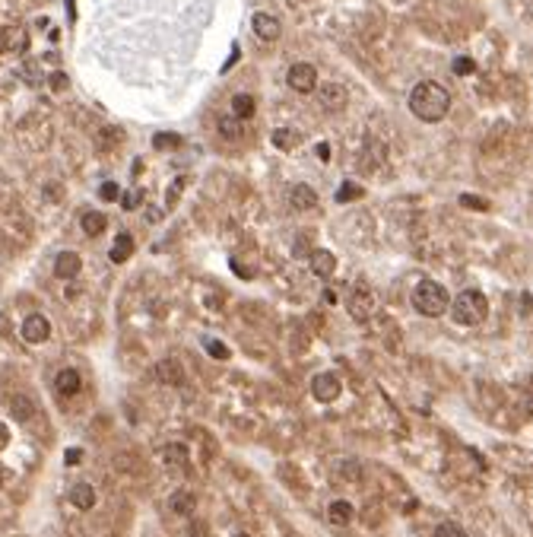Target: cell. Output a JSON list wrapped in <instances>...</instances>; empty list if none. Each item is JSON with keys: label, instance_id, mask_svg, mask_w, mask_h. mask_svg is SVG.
I'll use <instances>...</instances> for the list:
<instances>
[{"label": "cell", "instance_id": "cb8c5ba5", "mask_svg": "<svg viewBox=\"0 0 533 537\" xmlns=\"http://www.w3.org/2000/svg\"><path fill=\"white\" fill-rule=\"evenodd\" d=\"M359 197H365V188L359 181H343L337 191V203H350V201H359Z\"/></svg>", "mask_w": 533, "mask_h": 537}, {"label": "cell", "instance_id": "4316f807", "mask_svg": "<svg viewBox=\"0 0 533 537\" xmlns=\"http://www.w3.org/2000/svg\"><path fill=\"white\" fill-rule=\"evenodd\" d=\"M178 144H181V137H178V134H156V140H153L156 149H175Z\"/></svg>", "mask_w": 533, "mask_h": 537}, {"label": "cell", "instance_id": "836d02e7", "mask_svg": "<svg viewBox=\"0 0 533 537\" xmlns=\"http://www.w3.org/2000/svg\"><path fill=\"white\" fill-rule=\"evenodd\" d=\"M48 83H51V90L54 92H60V90H67V77H64V73H51V77H48Z\"/></svg>", "mask_w": 533, "mask_h": 537}, {"label": "cell", "instance_id": "7402d4cb", "mask_svg": "<svg viewBox=\"0 0 533 537\" xmlns=\"http://www.w3.org/2000/svg\"><path fill=\"white\" fill-rule=\"evenodd\" d=\"M105 226H108L105 213H95V210H92V213H83V233L86 235H92V239H95V235L105 233Z\"/></svg>", "mask_w": 533, "mask_h": 537}, {"label": "cell", "instance_id": "484cf974", "mask_svg": "<svg viewBox=\"0 0 533 537\" xmlns=\"http://www.w3.org/2000/svg\"><path fill=\"white\" fill-rule=\"evenodd\" d=\"M432 537H467V531H463L457 521H441L438 528H435V534Z\"/></svg>", "mask_w": 533, "mask_h": 537}, {"label": "cell", "instance_id": "ffe728a7", "mask_svg": "<svg viewBox=\"0 0 533 537\" xmlns=\"http://www.w3.org/2000/svg\"><path fill=\"white\" fill-rule=\"evenodd\" d=\"M10 410H13V417H16L19 423H29V420L36 417V404H32V400L26 398V394H16V398H13Z\"/></svg>", "mask_w": 533, "mask_h": 537}, {"label": "cell", "instance_id": "277c9868", "mask_svg": "<svg viewBox=\"0 0 533 537\" xmlns=\"http://www.w3.org/2000/svg\"><path fill=\"white\" fill-rule=\"evenodd\" d=\"M286 83H289V90L308 96V92H314V86H318V70H314L311 64H292L289 73H286Z\"/></svg>", "mask_w": 533, "mask_h": 537}, {"label": "cell", "instance_id": "9a60e30c", "mask_svg": "<svg viewBox=\"0 0 533 537\" xmlns=\"http://www.w3.org/2000/svg\"><path fill=\"white\" fill-rule=\"evenodd\" d=\"M327 519H330L333 525L346 528V525H350V521L355 519L352 502H346V499H333V502H330V509H327Z\"/></svg>", "mask_w": 533, "mask_h": 537}, {"label": "cell", "instance_id": "3957f363", "mask_svg": "<svg viewBox=\"0 0 533 537\" xmlns=\"http://www.w3.org/2000/svg\"><path fill=\"white\" fill-rule=\"evenodd\" d=\"M413 309L426 318H438L448 312V289L438 280H419L413 287Z\"/></svg>", "mask_w": 533, "mask_h": 537}, {"label": "cell", "instance_id": "8fae6325", "mask_svg": "<svg viewBox=\"0 0 533 537\" xmlns=\"http://www.w3.org/2000/svg\"><path fill=\"white\" fill-rule=\"evenodd\" d=\"M308 261H311L314 277H330L333 270H337V257H333V251H327V248H314L308 255Z\"/></svg>", "mask_w": 533, "mask_h": 537}, {"label": "cell", "instance_id": "4dcf8cb0", "mask_svg": "<svg viewBox=\"0 0 533 537\" xmlns=\"http://www.w3.org/2000/svg\"><path fill=\"white\" fill-rule=\"evenodd\" d=\"M473 70H476L473 58H457V60H454V73H457V77H470Z\"/></svg>", "mask_w": 533, "mask_h": 537}, {"label": "cell", "instance_id": "74e56055", "mask_svg": "<svg viewBox=\"0 0 533 537\" xmlns=\"http://www.w3.org/2000/svg\"><path fill=\"white\" fill-rule=\"evenodd\" d=\"M6 445H10V430H6V426L0 423V452H4Z\"/></svg>", "mask_w": 533, "mask_h": 537}, {"label": "cell", "instance_id": "603a6c76", "mask_svg": "<svg viewBox=\"0 0 533 537\" xmlns=\"http://www.w3.org/2000/svg\"><path fill=\"white\" fill-rule=\"evenodd\" d=\"M270 140H273V147L276 149H292L298 144V134L289 131V127H276V131L270 134Z\"/></svg>", "mask_w": 533, "mask_h": 537}, {"label": "cell", "instance_id": "83f0119b", "mask_svg": "<svg viewBox=\"0 0 533 537\" xmlns=\"http://www.w3.org/2000/svg\"><path fill=\"white\" fill-rule=\"evenodd\" d=\"M203 346H207L210 356H216V359H229V346L220 344V341H213V337H207V341H203Z\"/></svg>", "mask_w": 533, "mask_h": 537}, {"label": "cell", "instance_id": "9c48e42d", "mask_svg": "<svg viewBox=\"0 0 533 537\" xmlns=\"http://www.w3.org/2000/svg\"><path fill=\"white\" fill-rule=\"evenodd\" d=\"M251 26H254L257 38H264V42H276V38L283 36V26H279V19L270 16V13H254Z\"/></svg>", "mask_w": 533, "mask_h": 537}, {"label": "cell", "instance_id": "1f68e13d", "mask_svg": "<svg viewBox=\"0 0 533 537\" xmlns=\"http://www.w3.org/2000/svg\"><path fill=\"white\" fill-rule=\"evenodd\" d=\"M121 140V131H114V127H105V131H102V140H99V147L102 149H108V147H114Z\"/></svg>", "mask_w": 533, "mask_h": 537}, {"label": "cell", "instance_id": "2e32d148", "mask_svg": "<svg viewBox=\"0 0 533 537\" xmlns=\"http://www.w3.org/2000/svg\"><path fill=\"white\" fill-rule=\"evenodd\" d=\"M168 509H172L175 515H194L197 496L188 493V489H178V493H172V499H168Z\"/></svg>", "mask_w": 533, "mask_h": 537}, {"label": "cell", "instance_id": "4fadbf2b", "mask_svg": "<svg viewBox=\"0 0 533 537\" xmlns=\"http://www.w3.org/2000/svg\"><path fill=\"white\" fill-rule=\"evenodd\" d=\"M156 376H159V382L166 385H184V369L178 359H159V366H156Z\"/></svg>", "mask_w": 533, "mask_h": 537}, {"label": "cell", "instance_id": "b9f144b4", "mask_svg": "<svg viewBox=\"0 0 533 537\" xmlns=\"http://www.w3.org/2000/svg\"><path fill=\"white\" fill-rule=\"evenodd\" d=\"M235 537H251V534H235Z\"/></svg>", "mask_w": 533, "mask_h": 537}, {"label": "cell", "instance_id": "30bf717a", "mask_svg": "<svg viewBox=\"0 0 533 537\" xmlns=\"http://www.w3.org/2000/svg\"><path fill=\"white\" fill-rule=\"evenodd\" d=\"M80 388H83V378H80L77 369H60L54 376V391L60 398H73V394H80Z\"/></svg>", "mask_w": 533, "mask_h": 537}, {"label": "cell", "instance_id": "d6a6232c", "mask_svg": "<svg viewBox=\"0 0 533 537\" xmlns=\"http://www.w3.org/2000/svg\"><path fill=\"white\" fill-rule=\"evenodd\" d=\"M181 188H184V179H175V181H172V191L166 194V203H168V207H172L178 197H181Z\"/></svg>", "mask_w": 533, "mask_h": 537}, {"label": "cell", "instance_id": "e0dca14e", "mask_svg": "<svg viewBox=\"0 0 533 537\" xmlns=\"http://www.w3.org/2000/svg\"><path fill=\"white\" fill-rule=\"evenodd\" d=\"M131 255H134V235L131 233H121L118 242H114L112 251H108V257H112L114 264H124V261H131Z\"/></svg>", "mask_w": 533, "mask_h": 537}, {"label": "cell", "instance_id": "44dd1931", "mask_svg": "<svg viewBox=\"0 0 533 537\" xmlns=\"http://www.w3.org/2000/svg\"><path fill=\"white\" fill-rule=\"evenodd\" d=\"M162 461H166L168 467H181V471H184V467H188V461H190V458H188V448L175 442V445L162 448Z\"/></svg>", "mask_w": 533, "mask_h": 537}, {"label": "cell", "instance_id": "ab89813d", "mask_svg": "<svg viewBox=\"0 0 533 537\" xmlns=\"http://www.w3.org/2000/svg\"><path fill=\"white\" fill-rule=\"evenodd\" d=\"M314 153H318V159H330V147H327V144H318V149H314Z\"/></svg>", "mask_w": 533, "mask_h": 537}, {"label": "cell", "instance_id": "e575fe53", "mask_svg": "<svg viewBox=\"0 0 533 537\" xmlns=\"http://www.w3.org/2000/svg\"><path fill=\"white\" fill-rule=\"evenodd\" d=\"M121 203H124V210H134L136 203H140V188H134V191H127V194H124V201H121Z\"/></svg>", "mask_w": 533, "mask_h": 537}, {"label": "cell", "instance_id": "5bb4252c", "mask_svg": "<svg viewBox=\"0 0 533 537\" xmlns=\"http://www.w3.org/2000/svg\"><path fill=\"white\" fill-rule=\"evenodd\" d=\"M318 203V194H314L311 185H292L289 188V207L296 210H311Z\"/></svg>", "mask_w": 533, "mask_h": 537}, {"label": "cell", "instance_id": "5b68a950", "mask_svg": "<svg viewBox=\"0 0 533 537\" xmlns=\"http://www.w3.org/2000/svg\"><path fill=\"white\" fill-rule=\"evenodd\" d=\"M340 391H343V385H340V378L333 376V372H321V376L311 378V394L321 400V404H330V400H337Z\"/></svg>", "mask_w": 533, "mask_h": 537}, {"label": "cell", "instance_id": "60d3db41", "mask_svg": "<svg viewBox=\"0 0 533 537\" xmlns=\"http://www.w3.org/2000/svg\"><path fill=\"white\" fill-rule=\"evenodd\" d=\"M232 270H235L238 277H251V270H248V267H242V264H238V261H232Z\"/></svg>", "mask_w": 533, "mask_h": 537}, {"label": "cell", "instance_id": "f1b7e54d", "mask_svg": "<svg viewBox=\"0 0 533 537\" xmlns=\"http://www.w3.org/2000/svg\"><path fill=\"white\" fill-rule=\"evenodd\" d=\"M99 197H102V201H105V203H114V201H118V197H121V188L114 185V181H105V185L99 188Z\"/></svg>", "mask_w": 533, "mask_h": 537}, {"label": "cell", "instance_id": "ac0fdd59", "mask_svg": "<svg viewBox=\"0 0 533 537\" xmlns=\"http://www.w3.org/2000/svg\"><path fill=\"white\" fill-rule=\"evenodd\" d=\"M254 112H257L254 96H248V92H238V96H232V115H235V118L248 121V118H254Z\"/></svg>", "mask_w": 533, "mask_h": 537}, {"label": "cell", "instance_id": "d4e9b609", "mask_svg": "<svg viewBox=\"0 0 533 537\" xmlns=\"http://www.w3.org/2000/svg\"><path fill=\"white\" fill-rule=\"evenodd\" d=\"M220 134L225 140H238L242 137V118H235V115H225L220 118Z\"/></svg>", "mask_w": 533, "mask_h": 537}, {"label": "cell", "instance_id": "8992f818", "mask_svg": "<svg viewBox=\"0 0 533 537\" xmlns=\"http://www.w3.org/2000/svg\"><path fill=\"white\" fill-rule=\"evenodd\" d=\"M346 309H350V315H352V321H368L372 318V312H375V296L368 293V289H352L350 299H346Z\"/></svg>", "mask_w": 533, "mask_h": 537}, {"label": "cell", "instance_id": "f35d334b", "mask_svg": "<svg viewBox=\"0 0 533 537\" xmlns=\"http://www.w3.org/2000/svg\"><path fill=\"white\" fill-rule=\"evenodd\" d=\"M521 312H527V315L533 312V296H530V293H524V296H521Z\"/></svg>", "mask_w": 533, "mask_h": 537}, {"label": "cell", "instance_id": "ba28073f", "mask_svg": "<svg viewBox=\"0 0 533 537\" xmlns=\"http://www.w3.org/2000/svg\"><path fill=\"white\" fill-rule=\"evenodd\" d=\"M80 270H83V257L77 251H60L54 257V277L58 280H73V277H80Z\"/></svg>", "mask_w": 533, "mask_h": 537}, {"label": "cell", "instance_id": "52a82bcc", "mask_svg": "<svg viewBox=\"0 0 533 537\" xmlns=\"http://www.w3.org/2000/svg\"><path fill=\"white\" fill-rule=\"evenodd\" d=\"M19 334H23L26 344H45L51 337V321L45 315H29L23 321V328H19Z\"/></svg>", "mask_w": 533, "mask_h": 537}, {"label": "cell", "instance_id": "f546056e", "mask_svg": "<svg viewBox=\"0 0 533 537\" xmlns=\"http://www.w3.org/2000/svg\"><path fill=\"white\" fill-rule=\"evenodd\" d=\"M461 207H473V210H489L486 197H476V194H461Z\"/></svg>", "mask_w": 533, "mask_h": 537}, {"label": "cell", "instance_id": "7a4b0ae2", "mask_svg": "<svg viewBox=\"0 0 533 537\" xmlns=\"http://www.w3.org/2000/svg\"><path fill=\"white\" fill-rule=\"evenodd\" d=\"M451 315H454V321L463 324V328H476V324L486 321L489 302L480 289H463V293L454 299V305H451Z\"/></svg>", "mask_w": 533, "mask_h": 537}, {"label": "cell", "instance_id": "d6986e66", "mask_svg": "<svg viewBox=\"0 0 533 537\" xmlns=\"http://www.w3.org/2000/svg\"><path fill=\"white\" fill-rule=\"evenodd\" d=\"M67 499H70L77 509H83V512H86V509L95 506V489H92V484H77V487L70 489V496H67Z\"/></svg>", "mask_w": 533, "mask_h": 537}, {"label": "cell", "instance_id": "7c38bea8", "mask_svg": "<svg viewBox=\"0 0 533 537\" xmlns=\"http://www.w3.org/2000/svg\"><path fill=\"white\" fill-rule=\"evenodd\" d=\"M321 105H324L327 112H340V108H346V86L324 83L321 86Z\"/></svg>", "mask_w": 533, "mask_h": 537}, {"label": "cell", "instance_id": "6da1fadb", "mask_svg": "<svg viewBox=\"0 0 533 537\" xmlns=\"http://www.w3.org/2000/svg\"><path fill=\"white\" fill-rule=\"evenodd\" d=\"M409 112L416 115L426 124H438L444 115L451 112V96L444 86H438L435 80H422V83L413 86L409 92Z\"/></svg>", "mask_w": 533, "mask_h": 537}, {"label": "cell", "instance_id": "d590c367", "mask_svg": "<svg viewBox=\"0 0 533 537\" xmlns=\"http://www.w3.org/2000/svg\"><path fill=\"white\" fill-rule=\"evenodd\" d=\"M64 461H67L70 467H73V464H80V461H83V452H80V448H70V452L64 454Z\"/></svg>", "mask_w": 533, "mask_h": 537}, {"label": "cell", "instance_id": "8d00e7d4", "mask_svg": "<svg viewBox=\"0 0 533 537\" xmlns=\"http://www.w3.org/2000/svg\"><path fill=\"white\" fill-rule=\"evenodd\" d=\"M146 220L149 223H159L162 220V210L159 207H146Z\"/></svg>", "mask_w": 533, "mask_h": 537}]
</instances>
